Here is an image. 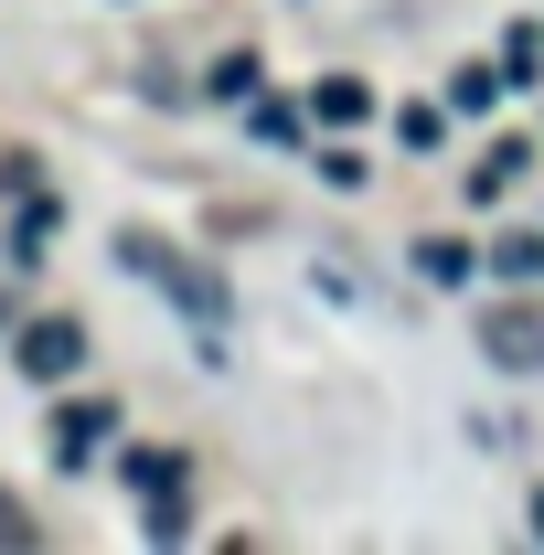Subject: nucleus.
<instances>
[{"label": "nucleus", "instance_id": "nucleus-6", "mask_svg": "<svg viewBox=\"0 0 544 555\" xmlns=\"http://www.w3.org/2000/svg\"><path fill=\"white\" fill-rule=\"evenodd\" d=\"M310 107H321V118H332V129H341V118H363V107H374V96H363V86H352V75H332V86H321V96H310Z\"/></svg>", "mask_w": 544, "mask_h": 555}, {"label": "nucleus", "instance_id": "nucleus-10", "mask_svg": "<svg viewBox=\"0 0 544 555\" xmlns=\"http://www.w3.org/2000/svg\"><path fill=\"white\" fill-rule=\"evenodd\" d=\"M416 268H427V278H470V257H459L449 235H427V246H416Z\"/></svg>", "mask_w": 544, "mask_h": 555}, {"label": "nucleus", "instance_id": "nucleus-2", "mask_svg": "<svg viewBox=\"0 0 544 555\" xmlns=\"http://www.w3.org/2000/svg\"><path fill=\"white\" fill-rule=\"evenodd\" d=\"M480 352H491L502 374H534L544 363V299H502V310L480 321Z\"/></svg>", "mask_w": 544, "mask_h": 555}, {"label": "nucleus", "instance_id": "nucleus-1", "mask_svg": "<svg viewBox=\"0 0 544 555\" xmlns=\"http://www.w3.org/2000/svg\"><path fill=\"white\" fill-rule=\"evenodd\" d=\"M118 268H139V278H160V288H171V299H182V310H193V321H224V288H213V278H193L182 268V257H171V246H160V235H118Z\"/></svg>", "mask_w": 544, "mask_h": 555}, {"label": "nucleus", "instance_id": "nucleus-3", "mask_svg": "<svg viewBox=\"0 0 544 555\" xmlns=\"http://www.w3.org/2000/svg\"><path fill=\"white\" fill-rule=\"evenodd\" d=\"M11 363H22L33 385H65L75 363H86V332H75V321H33V332L11 343Z\"/></svg>", "mask_w": 544, "mask_h": 555}, {"label": "nucleus", "instance_id": "nucleus-9", "mask_svg": "<svg viewBox=\"0 0 544 555\" xmlns=\"http://www.w3.org/2000/svg\"><path fill=\"white\" fill-rule=\"evenodd\" d=\"M33 534H43V524H33V513H22V502L0 491V555H22V545H33Z\"/></svg>", "mask_w": 544, "mask_h": 555}, {"label": "nucleus", "instance_id": "nucleus-8", "mask_svg": "<svg viewBox=\"0 0 544 555\" xmlns=\"http://www.w3.org/2000/svg\"><path fill=\"white\" fill-rule=\"evenodd\" d=\"M43 235H54V193H43V204L22 214V235H11V257H43Z\"/></svg>", "mask_w": 544, "mask_h": 555}, {"label": "nucleus", "instance_id": "nucleus-11", "mask_svg": "<svg viewBox=\"0 0 544 555\" xmlns=\"http://www.w3.org/2000/svg\"><path fill=\"white\" fill-rule=\"evenodd\" d=\"M502 278H544V235H513L502 246Z\"/></svg>", "mask_w": 544, "mask_h": 555}, {"label": "nucleus", "instance_id": "nucleus-5", "mask_svg": "<svg viewBox=\"0 0 544 555\" xmlns=\"http://www.w3.org/2000/svg\"><path fill=\"white\" fill-rule=\"evenodd\" d=\"M523 160H534V150H491V160H480V171H470V204H502V193H513V171H523Z\"/></svg>", "mask_w": 544, "mask_h": 555}, {"label": "nucleus", "instance_id": "nucleus-4", "mask_svg": "<svg viewBox=\"0 0 544 555\" xmlns=\"http://www.w3.org/2000/svg\"><path fill=\"white\" fill-rule=\"evenodd\" d=\"M107 427H118V406L75 396V406H65V427H54V449H65V460H96V449H107Z\"/></svg>", "mask_w": 544, "mask_h": 555}, {"label": "nucleus", "instance_id": "nucleus-7", "mask_svg": "<svg viewBox=\"0 0 544 555\" xmlns=\"http://www.w3.org/2000/svg\"><path fill=\"white\" fill-rule=\"evenodd\" d=\"M491 96H502V75H480V65H459V75H449V107H470V118H480Z\"/></svg>", "mask_w": 544, "mask_h": 555}]
</instances>
